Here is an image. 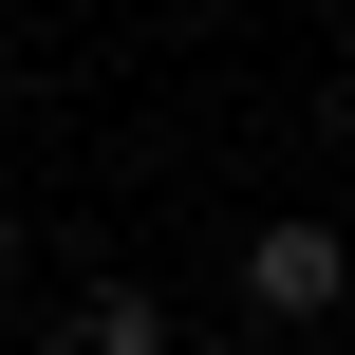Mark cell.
I'll use <instances>...</instances> for the list:
<instances>
[{
	"label": "cell",
	"mask_w": 355,
	"mask_h": 355,
	"mask_svg": "<svg viewBox=\"0 0 355 355\" xmlns=\"http://www.w3.org/2000/svg\"><path fill=\"white\" fill-rule=\"evenodd\" d=\"M0 94H19V37H0Z\"/></svg>",
	"instance_id": "obj_3"
},
{
	"label": "cell",
	"mask_w": 355,
	"mask_h": 355,
	"mask_svg": "<svg viewBox=\"0 0 355 355\" xmlns=\"http://www.w3.org/2000/svg\"><path fill=\"white\" fill-rule=\"evenodd\" d=\"M0 281H19V225H0Z\"/></svg>",
	"instance_id": "obj_4"
},
{
	"label": "cell",
	"mask_w": 355,
	"mask_h": 355,
	"mask_svg": "<svg viewBox=\"0 0 355 355\" xmlns=\"http://www.w3.org/2000/svg\"><path fill=\"white\" fill-rule=\"evenodd\" d=\"M37 355H168V300L150 281H94V318H56Z\"/></svg>",
	"instance_id": "obj_2"
},
{
	"label": "cell",
	"mask_w": 355,
	"mask_h": 355,
	"mask_svg": "<svg viewBox=\"0 0 355 355\" xmlns=\"http://www.w3.org/2000/svg\"><path fill=\"white\" fill-rule=\"evenodd\" d=\"M337 243H355V206H337Z\"/></svg>",
	"instance_id": "obj_5"
},
{
	"label": "cell",
	"mask_w": 355,
	"mask_h": 355,
	"mask_svg": "<svg viewBox=\"0 0 355 355\" xmlns=\"http://www.w3.org/2000/svg\"><path fill=\"white\" fill-rule=\"evenodd\" d=\"M243 318L262 337H337L355 318V243L337 225H243Z\"/></svg>",
	"instance_id": "obj_1"
}]
</instances>
